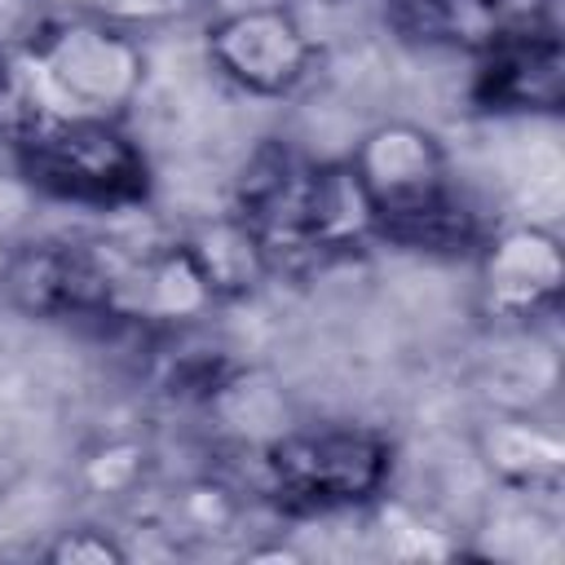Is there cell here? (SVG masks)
I'll return each mask as SVG.
<instances>
[{
    "label": "cell",
    "mask_w": 565,
    "mask_h": 565,
    "mask_svg": "<svg viewBox=\"0 0 565 565\" xmlns=\"http://www.w3.org/2000/svg\"><path fill=\"white\" fill-rule=\"evenodd\" d=\"M119 274L84 243L26 238L0 265L4 300L26 318H97L115 313Z\"/></svg>",
    "instance_id": "8992f818"
},
{
    "label": "cell",
    "mask_w": 565,
    "mask_h": 565,
    "mask_svg": "<svg viewBox=\"0 0 565 565\" xmlns=\"http://www.w3.org/2000/svg\"><path fill=\"white\" fill-rule=\"evenodd\" d=\"M265 472L291 508H362L384 494L393 446L371 428H300L265 446Z\"/></svg>",
    "instance_id": "3957f363"
},
{
    "label": "cell",
    "mask_w": 565,
    "mask_h": 565,
    "mask_svg": "<svg viewBox=\"0 0 565 565\" xmlns=\"http://www.w3.org/2000/svg\"><path fill=\"white\" fill-rule=\"evenodd\" d=\"M565 291L561 238L543 225H508L477 252V305L490 322L530 327L556 309Z\"/></svg>",
    "instance_id": "52a82bcc"
},
{
    "label": "cell",
    "mask_w": 565,
    "mask_h": 565,
    "mask_svg": "<svg viewBox=\"0 0 565 565\" xmlns=\"http://www.w3.org/2000/svg\"><path fill=\"white\" fill-rule=\"evenodd\" d=\"M472 102L499 115H556L565 102V53L552 31L512 26L481 49Z\"/></svg>",
    "instance_id": "ba28073f"
},
{
    "label": "cell",
    "mask_w": 565,
    "mask_h": 565,
    "mask_svg": "<svg viewBox=\"0 0 565 565\" xmlns=\"http://www.w3.org/2000/svg\"><path fill=\"white\" fill-rule=\"evenodd\" d=\"M40 556L49 565H124L128 561V547L110 534V530H97V525H66L57 530Z\"/></svg>",
    "instance_id": "4fadbf2b"
},
{
    "label": "cell",
    "mask_w": 565,
    "mask_h": 565,
    "mask_svg": "<svg viewBox=\"0 0 565 565\" xmlns=\"http://www.w3.org/2000/svg\"><path fill=\"white\" fill-rule=\"evenodd\" d=\"M40 75L79 106V115H124L146 84V53L128 26L102 13H49L31 40Z\"/></svg>",
    "instance_id": "7a4b0ae2"
},
{
    "label": "cell",
    "mask_w": 565,
    "mask_h": 565,
    "mask_svg": "<svg viewBox=\"0 0 565 565\" xmlns=\"http://www.w3.org/2000/svg\"><path fill=\"white\" fill-rule=\"evenodd\" d=\"M146 477V446L137 441H106L84 459V486L93 494H128Z\"/></svg>",
    "instance_id": "7c38bea8"
},
{
    "label": "cell",
    "mask_w": 565,
    "mask_h": 565,
    "mask_svg": "<svg viewBox=\"0 0 565 565\" xmlns=\"http://www.w3.org/2000/svg\"><path fill=\"white\" fill-rule=\"evenodd\" d=\"M18 172L49 199L84 207H128L150 194V163L106 115L31 119L13 141Z\"/></svg>",
    "instance_id": "6da1fadb"
},
{
    "label": "cell",
    "mask_w": 565,
    "mask_h": 565,
    "mask_svg": "<svg viewBox=\"0 0 565 565\" xmlns=\"http://www.w3.org/2000/svg\"><path fill=\"white\" fill-rule=\"evenodd\" d=\"M212 66L252 97H287L313 66V35L287 4L225 9L203 31Z\"/></svg>",
    "instance_id": "5b68a950"
},
{
    "label": "cell",
    "mask_w": 565,
    "mask_h": 565,
    "mask_svg": "<svg viewBox=\"0 0 565 565\" xmlns=\"http://www.w3.org/2000/svg\"><path fill=\"white\" fill-rule=\"evenodd\" d=\"M181 243H185V252L194 256L199 274L207 278L216 305L256 291V287L274 274V269H269V256H265V247H260V238H256V230H252L238 212L199 221Z\"/></svg>",
    "instance_id": "8fae6325"
},
{
    "label": "cell",
    "mask_w": 565,
    "mask_h": 565,
    "mask_svg": "<svg viewBox=\"0 0 565 565\" xmlns=\"http://www.w3.org/2000/svg\"><path fill=\"white\" fill-rule=\"evenodd\" d=\"M216 305L207 278L199 274L185 243H168L150 252L132 274L115 282V313L150 318V322H190Z\"/></svg>",
    "instance_id": "30bf717a"
},
{
    "label": "cell",
    "mask_w": 565,
    "mask_h": 565,
    "mask_svg": "<svg viewBox=\"0 0 565 565\" xmlns=\"http://www.w3.org/2000/svg\"><path fill=\"white\" fill-rule=\"evenodd\" d=\"M190 9H199V0H106L102 18L119 22V26H150V22H172L185 18Z\"/></svg>",
    "instance_id": "9a60e30c"
},
{
    "label": "cell",
    "mask_w": 565,
    "mask_h": 565,
    "mask_svg": "<svg viewBox=\"0 0 565 565\" xmlns=\"http://www.w3.org/2000/svg\"><path fill=\"white\" fill-rule=\"evenodd\" d=\"M13 97V71H9V57L0 53V106Z\"/></svg>",
    "instance_id": "e0dca14e"
},
{
    "label": "cell",
    "mask_w": 565,
    "mask_h": 565,
    "mask_svg": "<svg viewBox=\"0 0 565 565\" xmlns=\"http://www.w3.org/2000/svg\"><path fill=\"white\" fill-rule=\"evenodd\" d=\"M53 13H102L106 0H44Z\"/></svg>",
    "instance_id": "2e32d148"
},
{
    "label": "cell",
    "mask_w": 565,
    "mask_h": 565,
    "mask_svg": "<svg viewBox=\"0 0 565 565\" xmlns=\"http://www.w3.org/2000/svg\"><path fill=\"white\" fill-rule=\"evenodd\" d=\"M481 468L516 494H556L565 477V437L525 411H494L472 428Z\"/></svg>",
    "instance_id": "9c48e42d"
},
{
    "label": "cell",
    "mask_w": 565,
    "mask_h": 565,
    "mask_svg": "<svg viewBox=\"0 0 565 565\" xmlns=\"http://www.w3.org/2000/svg\"><path fill=\"white\" fill-rule=\"evenodd\" d=\"M181 516H185V525H190L194 534H221L225 525H234L238 508H234V499H230L225 486L199 481V486L181 490Z\"/></svg>",
    "instance_id": "5bb4252c"
},
{
    "label": "cell",
    "mask_w": 565,
    "mask_h": 565,
    "mask_svg": "<svg viewBox=\"0 0 565 565\" xmlns=\"http://www.w3.org/2000/svg\"><path fill=\"white\" fill-rule=\"evenodd\" d=\"M349 168L375 212V234L415 221L450 203V159L433 128L411 119H384L362 132Z\"/></svg>",
    "instance_id": "277c9868"
}]
</instances>
